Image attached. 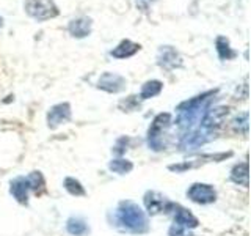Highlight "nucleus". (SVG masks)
I'll list each match as a JSON object with an SVG mask.
<instances>
[{
	"label": "nucleus",
	"mask_w": 251,
	"mask_h": 236,
	"mask_svg": "<svg viewBox=\"0 0 251 236\" xmlns=\"http://www.w3.org/2000/svg\"><path fill=\"white\" fill-rule=\"evenodd\" d=\"M187 195H188V199L196 202V203H202V205H206V203H212L215 200V189L209 186V184H193L190 189L187 191Z\"/></svg>",
	"instance_id": "obj_4"
},
{
	"label": "nucleus",
	"mask_w": 251,
	"mask_h": 236,
	"mask_svg": "<svg viewBox=\"0 0 251 236\" xmlns=\"http://www.w3.org/2000/svg\"><path fill=\"white\" fill-rule=\"evenodd\" d=\"M68 232L75 236H80L88 232V227H86V224L80 219H71L68 222Z\"/></svg>",
	"instance_id": "obj_15"
},
{
	"label": "nucleus",
	"mask_w": 251,
	"mask_h": 236,
	"mask_svg": "<svg viewBox=\"0 0 251 236\" xmlns=\"http://www.w3.org/2000/svg\"><path fill=\"white\" fill-rule=\"evenodd\" d=\"M2 27H3V18L0 16V29H2Z\"/></svg>",
	"instance_id": "obj_20"
},
{
	"label": "nucleus",
	"mask_w": 251,
	"mask_h": 236,
	"mask_svg": "<svg viewBox=\"0 0 251 236\" xmlns=\"http://www.w3.org/2000/svg\"><path fill=\"white\" fill-rule=\"evenodd\" d=\"M24 10L31 19L38 22L53 19L60 14L58 6L55 5L53 0H27L24 3Z\"/></svg>",
	"instance_id": "obj_2"
},
{
	"label": "nucleus",
	"mask_w": 251,
	"mask_h": 236,
	"mask_svg": "<svg viewBox=\"0 0 251 236\" xmlns=\"http://www.w3.org/2000/svg\"><path fill=\"white\" fill-rule=\"evenodd\" d=\"M98 87L108 93H118L126 87V79L116 73H104L99 77Z\"/></svg>",
	"instance_id": "obj_5"
},
{
	"label": "nucleus",
	"mask_w": 251,
	"mask_h": 236,
	"mask_svg": "<svg viewBox=\"0 0 251 236\" xmlns=\"http://www.w3.org/2000/svg\"><path fill=\"white\" fill-rule=\"evenodd\" d=\"M110 170H113L115 173H127L132 170V164L127 161H113L110 162Z\"/></svg>",
	"instance_id": "obj_16"
},
{
	"label": "nucleus",
	"mask_w": 251,
	"mask_h": 236,
	"mask_svg": "<svg viewBox=\"0 0 251 236\" xmlns=\"http://www.w3.org/2000/svg\"><path fill=\"white\" fill-rule=\"evenodd\" d=\"M163 203H165L163 197L159 195V194L151 192V194H148V195H146V206H148L149 212H152V214H155V212L162 211Z\"/></svg>",
	"instance_id": "obj_13"
},
{
	"label": "nucleus",
	"mask_w": 251,
	"mask_h": 236,
	"mask_svg": "<svg viewBox=\"0 0 251 236\" xmlns=\"http://www.w3.org/2000/svg\"><path fill=\"white\" fill-rule=\"evenodd\" d=\"M69 118H71V107H69L68 102H65V104L53 106L49 110V114H47V121H49L50 128H55V126L68 121Z\"/></svg>",
	"instance_id": "obj_8"
},
{
	"label": "nucleus",
	"mask_w": 251,
	"mask_h": 236,
	"mask_svg": "<svg viewBox=\"0 0 251 236\" xmlns=\"http://www.w3.org/2000/svg\"><path fill=\"white\" fill-rule=\"evenodd\" d=\"M215 47H217V52H218V57L220 60H231L237 57V52H235L231 44H229V39L226 36H217L215 39Z\"/></svg>",
	"instance_id": "obj_10"
},
{
	"label": "nucleus",
	"mask_w": 251,
	"mask_h": 236,
	"mask_svg": "<svg viewBox=\"0 0 251 236\" xmlns=\"http://www.w3.org/2000/svg\"><path fill=\"white\" fill-rule=\"evenodd\" d=\"M162 87H163V84L160 81H148L143 85V88H141L140 98L141 99H149V98L157 96V94L162 91Z\"/></svg>",
	"instance_id": "obj_12"
},
{
	"label": "nucleus",
	"mask_w": 251,
	"mask_h": 236,
	"mask_svg": "<svg viewBox=\"0 0 251 236\" xmlns=\"http://www.w3.org/2000/svg\"><path fill=\"white\" fill-rule=\"evenodd\" d=\"M91 27H93V21L86 16H82V18L73 19L68 24V31L71 33V36L74 38H86L91 33Z\"/></svg>",
	"instance_id": "obj_7"
},
{
	"label": "nucleus",
	"mask_w": 251,
	"mask_h": 236,
	"mask_svg": "<svg viewBox=\"0 0 251 236\" xmlns=\"http://www.w3.org/2000/svg\"><path fill=\"white\" fill-rule=\"evenodd\" d=\"M232 179L235 181V183L243 184V186L248 184V167H247L245 162L237 165V167L232 170Z\"/></svg>",
	"instance_id": "obj_14"
},
{
	"label": "nucleus",
	"mask_w": 251,
	"mask_h": 236,
	"mask_svg": "<svg viewBox=\"0 0 251 236\" xmlns=\"http://www.w3.org/2000/svg\"><path fill=\"white\" fill-rule=\"evenodd\" d=\"M157 63L159 66L165 69H175L182 66V59H180L179 52L171 46H162L157 54Z\"/></svg>",
	"instance_id": "obj_3"
},
{
	"label": "nucleus",
	"mask_w": 251,
	"mask_h": 236,
	"mask_svg": "<svg viewBox=\"0 0 251 236\" xmlns=\"http://www.w3.org/2000/svg\"><path fill=\"white\" fill-rule=\"evenodd\" d=\"M140 49H141L140 44L130 41V39H123L115 49L110 51V55L115 59H129L132 55H135Z\"/></svg>",
	"instance_id": "obj_9"
},
{
	"label": "nucleus",
	"mask_w": 251,
	"mask_h": 236,
	"mask_svg": "<svg viewBox=\"0 0 251 236\" xmlns=\"http://www.w3.org/2000/svg\"><path fill=\"white\" fill-rule=\"evenodd\" d=\"M66 186V189H68V191L71 192V194H73V195H83L85 194V191H83V189H82V186L80 184H78V181H75V179H66V183H65Z\"/></svg>",
	"instance_id": "obj_17"
},
{
	"label": "nucleus",
	"mask_w": 251,
	"mask_h": 236,
	"mask_svg": "<svg viewBox=\"0 0 251 236\" xmlns=\"http://www.w3.org/2000/svg\"><path fill=\"white\" fill-rule=\"evenodd\" d=\"M118 222L123 224L126 230L135 233H141L148 228L145 212L138 208V205L132 202L121 203L120 209H118Z\"/></svg>",
	"instance_id": "obj_1"
},
{
	"label": "nucleus",
	"mask_w": 251,
	"mask_h": 236,
	"mask_svg": "<svg viewBox=\"0 0 251 236\" xmlns=\"http://www.w3.org/2000/svg\"><path fill=\"white\" fill-rule=\"evenodd\" d=\"M227 114H229L227 107H215V109L207 110L206 117H204V120L201 121L202 123V129L204 131H210L214 128H218V126L225 121V118L227 117Z\"/></svg>",
	"instance_id": "obj_6"
},
{
	"label": "nucleus",
	"mask_w": 251,
	"mask_h": 236,
	"mask_svg": "<svg viewBox=\"0 0 251 236\" xmlns=\"http://www.w3.org/2000/svg\"><path fill=\"white\" fill-rule=\"evenodd\" d=\"M170 235L171 236H192L190 233H188L187 228H182L179 225H173V228L170 230Z\"/></svg>",
	"instance_id": "obj_18"
},
{
	"label": "nucleus",
	"mask_w": 251,
	"mask_h": 236,
	"mask_svg": "<svg viewBox=\"0 0 251 236\" xmlns=\"http://www.w3.org/2000/svg\"><path fill=\"white\" fill-rule=\"evenodd\" d=\"M154 2L155 0H135L137 8H140V10H148L149 5H152Z\"/></svg>",
	"instance_id": "obj_19"
},
{
	"label": "nucleus",
	"mask_w": 251,
	"mask_h": 236,
	"mask_svg": "<svg viewBox=\"0 0 251 236\" xmlns=\"http://www.w3.org/2000/svg\"><path fill=\"white\" fill-rule=\"evenodd\" d=\"M175 225H179V227H182V228H193L198 225V220H196V217L193 214H190L187 209H182V208H179V211L176 212V216H175Z\"/></svg>",
	"instance_id": "obj_11"
}]
</instances>
